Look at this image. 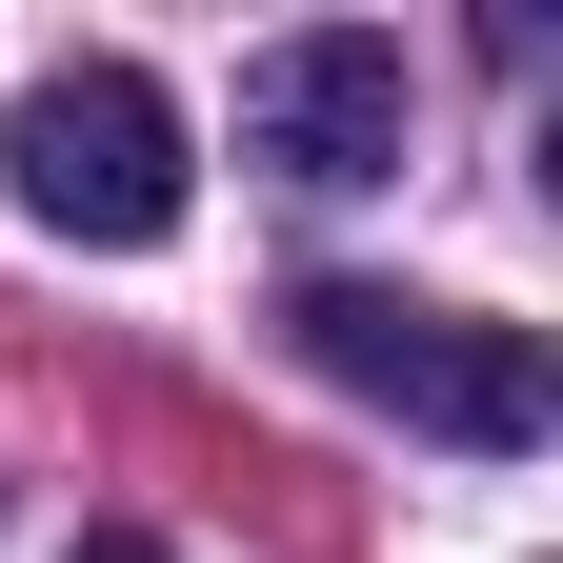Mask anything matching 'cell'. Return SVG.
<instances>
[{"label": "cell", "mask_w": 563, "mask_h": 563, "mask_svg": "<svg viewBox=\"0 0 563 563\" xmlns=\"http://www.w3.org/2000/svg\"><path fill=\"white\" fill-rule=\"evenodd\" d=\"M282 342H302L342 402H383V422H422V443H463V463H523L543 422H563L543 342L483 322V302H422V282H302Z\"/></svg>", "instance_id": "6da1fadb"}, {"label": "cell", "mask_w": 563, "mask_h": 563, "mask_svg": "<svg viewBox=\"0 0 563 563\" xmlns=\"http://www.w3.org/2000/svg\"><path fill=\"white\" fill-rule=\"evenodd\" d=\"M0 181H21V222H41V242L141 262V242H181L201 141H181V101L141 81V60H41L21 121H0Z\"/></svg>", "instance_id": "7a4b0ae2"}, {"label": "cell", "mask_w": 563, "mask_h": 563, "mask_svg": "<svg viewBox=\"0 0 563 563\" xmlns=\"http://www.w3.org/2000/svg\"><path fill=\"white\" fill-rule=\"evenodd\" d=\"M81 563H162V543H81Z\"/></svg>", "instance_id": "277c9868"}, {"label": "cell", "mask_w": 563, "mask_h": 563, "mask_svg": "<svg viewBox=\"0 0 563 563\" xmlns=\"http://www.w3.org/2000/svg\"><path fill=\"white\" fill-rule=\"evenodd\" d=\"M402 121H422V81H402V41H383V21H302V41H262V60H242V162L322 181V201L402 181Z\"/></svg>", "instance_id": "3957f363"}]
</instances>
